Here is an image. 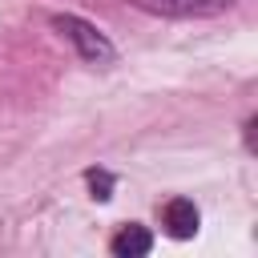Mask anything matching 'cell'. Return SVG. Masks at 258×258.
I'll return each instance as SVG.
<instances>
[{
	"mask_svg": "<svg viewBox=\"0 0 258 258\" xmlns=\"http://www.w3.org/2000/svg\"><path fill=\"white\" fill-rule=\"evenodd\" d=\"M52 28L77 48V56L85 60V64H97V69H109L113 60H117V48L109 44V36L97 28V24H89V20H81V16H52Z\"/></svg>",
	"mask_w": 258,
	"mask_h": 258,
	"instance_id": "6da1fadb",
	"label": "cell"
},
{
	"mask_svg": "<svg viewBox=\"0 0 258 258\" xmlns=\"http://www.w3.org/2000/svg\"><path fill=\"white\" fill-rule=\"evenodd\" d=\"M137 4L157 16H218L234 0H137Z\"/></svg>",
	"mask_w": 258,
	"mask_h": 258,
	"instance_id": "7a4b0ae2",
	"label": "cell"
},
{
	"mask_svg": "<svg viewBox=\"0 0 258 258\" xmlns=\"http://www.w3.org/2000/svg\"><path fill=\"white\" fill-rule=\"evenodd\" d=\"M161 222H165V234H169V238H194L202 214H198V206H194L189 198H173V202H165Z\"/></svg>",
	"mask_w": 258,
	"mask_h": 258,
	"instance_id": "3957f363",
	"label": "cell"
},
{
	"mask_svg": "<svg viewBox=\"0 0 258 258\" xmlns=\"http://www.w3.org/2000/svg\"><path fill=\"white\" fill-rule=\"evenodd\" d=\"M149 246H153V238H149L145 226H125V230H117L113 242H109V250H113L117 258H141V254H149Z\"/></svg>",
	"mask_w": 258,
	"mask_h": 258,
	"instance_id": "277c9868",
	"label": "cell"
},
{
	"mask_svg": "<svg viewBox=\"0 0 258 258\" xmlns=\"http://www.w3.org/2000/svg\"><path fill=\"white\" fill-rule=\"evenodd\" d=\"M89 185H93V198H113V173H105V169H89Z\"/></svg>",
	"mask_w": 258,
	"mask_h": 258,
	"instance_id": "5b68a950",
	"label": "cell"
}]
</instances>
